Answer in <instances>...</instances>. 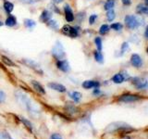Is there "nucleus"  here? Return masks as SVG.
I'll return each mask as SVG.
<instances>
[{
	"label": "nucleus",
	"instance_id": "obj_1",
	"mask_svg": "<svg viewBox=\"0 0 148 139\" xmlns=\"http://www.w3.org/2000/svg\"><path fill=\"white\" fill-rule=\"evenodd\" d=\"M141 21H143L142 19L135 17V16H132V15L126 16V18H125V22H126L127 27L132 30L136 29V28L140 25H143V23Z\"/></svg>",
	"mask_w": 148,
	"mask_h": 139
},
{
	"label": "nucleus",
	"instance_id": "obj_36",
	"mask_svg": "<svg viewBox=\"0 0 148 139\" xmlns=\"http://www.w3.org/2000/svg\"><path fill=\"white\" fill-rule=\"evenodd\" d=\"M5 100H6V94L0 90V104H2L5 102Z\"/></svg>",
	"mask_w": 148,
	"mask_h": 139
},
{
	"label": "nucleus",
	"instance_id": "obj_10",
	"mask_svg": "<svg viewBox=\"0 0 148 139\" xmlns=\"http://www.w3.org/2000/svg\"><path fill=\"white\" fill-rule=\"evenodd\" d=\"M31 85L32 86V88L34 89V91H36L38 94L40 95H45V90L44 86L41 85L39 82H37L35 80H32L31 81Z\"/></svg>",
	"mask_w": 148,
	"mask_h": 139
},
{
	"label": "nucleus",
	"instance_id": "obj_27",
	"mask_svg": "<svg viewBox=\"0 0 148 139\" xmlns=\"http://www.w3.org/2000/svg\"><path fill=\"white\" fill-rule=\"evenodd\" d=\"M18 119L21 120V122L24 124L26 127H28L30 129V131H32V122H30V120H28L27 119L23 118V117H18Z\"/></svg>",
	"mask_w": 148,
	"mask_h": 139
},
{
	"label": "nucleus",
	"instance_id": "obj_35",
	"mask_svg": "<svg viewBox=\"0 0 148 139\" xmlns=\"http://www.w3.org/2000/svg\"><path fill=\"white\" fill-rule=\"evenodd\" d=\"M50 139H63V137L61 136V134H59L58 133H52L50 136Z\"/></svg>",
	"mask_w": 148,
	"mask_h": 139
},
{
	"label": "nucleus",
	"instance_id": "obj_6",
	"mask_svg": "<svg viewBox=\"0 0 148 139\" xmlns=\"http://www.w3.org/2000/svg\"><path fill=\"white\" fill-rule=\"evenodd\" d=\"M22 63L23 64H25L26 66H28L29 68L32 69V70H34V71L36 72H38V73H41V75L43 74V71H41L40 70V66H39V64L38 63H36L35 61H34V60H32V59H28V58H23L22 60Z\"/></svg>",
	"mask_w": 148,
	"mask_h": 139
},
{
	"label": "nucleus",
	"instance_id": "obj_17",
	"mask_svg": "<svg viewBox=\"0 0 148 139\" xmlns=\"http://www.w3.org/2000/svg\"><path fill=\"white\" fill-rule=\"evenodd\" d=\"M23 24H24L25 28H27V29L32 30V28L35 27L36 22L34 20H31V19H25V20L23 21Z\"/></svg>",
	"mask_w": 148,
	"mask_h": 139
},
{
	"label": "nucleus",
	"instance_id": "obj_34",
	"mask_svg": "<svg viewBox=\"0 0 148 139\" xmlns=\"http://www.w3.org/2000/svg\"><path fill=\"white\" fill-rule=\"evenodd\" d=\"M96 19H97V15H95V14H92V15L90 16V18H89V23H90V25L94 24V23L95 22Z\"/></svg>",
	"mask_w": 148,
	"mask_h": 139
},
{
	"label": "nucleus",
	"instance_id": "obj_23",
	"mask_svg": "<svg viewBox=\"0 0 148 139\" xmlns=\"http://www.w3.org/2000/svg\"><path fill=\"white\" fill-rule=\"evenodd\" d=\"M136 12L138 14H145V15H148V8L143 6V5H139L136 8Z\"/></svg>",
	"mask_w": 148,
	"mask_h": 139
},
{
	"label": "nucleus",
	"instance_id": "obj_18",
	"mask_svg": "<svg viewBox=\"0 0 148 139\" xmlns=\"http://www.w3.org/2000/svg\"><path fill=\"white\" fill-rule=\"evenodd\" d=\"M1 59L2 61L5 65H7V66H13V67H16V64L14 63V61L12 59H10L9 58H8L7 56H1Z\"/></svg>",
	"mask_w": 148,
	"mask_h": 139
},
{
	"label": "nucleus",
	"instance_id": "obj_44",
	"mask_svg": "<svg viewBox=\"0 0 148 139\" xmlns=\"http://www.w3.org/2000/svg\"><path fill=\"white\" fill-rule=\"evenodd\" d=\"M147 53H148V47H147Z\"/></svg>",
	"mask_w": 148,
	"mask_h": 139
},
{
	"label": "nucleus",
	"instance_id": "obj_26",
	"mask_svg": "<svg viewBox=\"0 0 148 139\" xmlns=\"http://www.w3.org/2000/svg\"><path fill=\"white\" fill-rule=\"evenodd\" d=\"M116 18V13L113 9H110V10H108L106 12V19H108V21H113L114 19Z\"/></svg>",
	"mask_w": 148,
	"mask_h": 139
},
{
	"label": "nucleus",
	"instance_id": "obj_21",
	"mask_svg": "<svg viewBox=\"0 0 148 139\" xmlns=\"http://www.w3.org/2000/svg\"><path fill=\"white\" fill-rule=\"evenodd\" d=\"M94 56H95V59L96 62L98 63H103L104 62V57L103 55H102V53L100 52V51H95L94 52Z\"/></svg>",
	"mask_w": 148,
	"mask_h": 139
},
{
	"label": "nucleus",
	"instance_id": "obj_42",
	"mask_svg": "<svg viewBox=\"0 0 148 139\" xmlns=\"http://www.w3.org/2000/svg\"><path fill=\"white\" fill-rule=\"evenodd\" d=\"M3 25H4V22H3L2 21H0V27L3 26Z\"/></svg>",
	"mask_w": 148,
	"mask_h": 139
},
{
	"label": "nucleus",
	"instance_id": "obj_37",
	"mask_svg": "<svg viewBox=\"0 0 148 139\" xmlns=\"http://www.w3.org/2000/svg\"><path fill=\"white\" fill-rule=\"evenodd\" d=\"M128 48H129V45H128V43H123V44H122V46H121V52L124 53V51H125V50H127Z\"/></svg>",
	"mask_w": 148,
	"mask_h": 139
},
{
	"label": "nucleus",
	"instance_id": "obj_40",
	"mask_svg": "<svg viewBox=\"0 0 148 139\" xmlns=\"http://www.w3.org/2000/svg\"><path fill=\"white\" fill-rule=\"evenodd\" d=\"M64 0H53V3L56 4V5H58V4H61Z\"/></svg>",
	"mask_w": 148,
	"mask_h": 139
},
{
	"label": "nucleus",
	"instance_id": "obj_15",
	"mask_svg": "<svg viewBox=\"0 0 148 139\" xmlns=\"http://www.w3.org/2000/svg\"><path fill=\"white\" fill-rule=\"evenodd\" d=\"M46 26H47L48 28H50V29H52L53 31H59V24H58V22L57 21H55V20H52L51 19L50 21H48L47 22L45 23Z\"/></svg>",
	"mask_w": 148,
	"mask_h": 139
},
{
	"label": "nucleus",
	"instance_id": "obj_24",
	"mask_svg": "<svg viewBox=\"0 0 148 139\" xmlns=\"http://www.w3.org/2000/svg\"><path fill=\"white\" fill-rule=\"evenodd\" d=\"M114 6H115V0H106V2L105 3L104 8L108 11V10H110V9H113Z\"/></svg>",
	"mask_w": 148,
	"mask_h": 139
},
{
	"label": "nucleus",
	"instance_id": "obj_12",
	"mask_svg": "<svg viewBox=\"0 0 148 139\" xmlns=\"http://www.w3.org/2000/svg\"><path fill=\"white\" fill-rule=\"evenodd\" d=\"M82 86L84 89H91V88H96L100 86V83L97 81H92V80H87L82 83Z\"/></svg>",
	"mask_w": 148,
	"mask_h": 139
},
{
	"label": "nucleus",
	"instance_id": "obj_14",
	"mask_svg": "<svg viewBox=\"0 0 148 139\" xmlns=\"http://www.w3.org/2000/svg\"><path fill=\"white\" fill-rule=\"evenodd\" d=\"M3 8H4V11L6 12L8 15V14H11V12L13 11V9H14V4L8 1V0H4Z\"/></svg>",
	"mask_w": 148,
	"mask_h": 139
},
{
	"label": "nucleus",
	"instance_id": "obj_2",
	"mask_svg": "<svg viewBox=\"0 0 148 139\" xmlns=\"http://www.w3.org/2000/svg\"><path fill=\"white\" fill-rule=\"evenodd\" d=\"M52 56L54 57V58H56L57 60L64 59L65 51H64L63 45H62L61 42H60V41H57L56 45L53 46V48H52Z\"/></svg>",
	"mask_w": 148,
	"mask_h": 139
},
{
	"label": "nucleus",
	"instance_id": "obj_29",
	"mask_svg": "<svg viewBox=\"0 0 148 139\" xmlns=\"http://www.w3.org/2000/svg\"><path fill=\"white\" fill-rule=\"evenodd\" d=\"M110 28L113 29L114 31H120V30H122L123 25L119 22H116V23H113V24H111Z\"/></svg>",
	"mask_w": 148,
	"mask_h": 139
},
{
	"label": "nucleus",
	"instance_id": "obj_5",
	"mask_svg": "<svg viewBox=\"0 0 148 139\" xmlns=\"http://www.w3.org/2000/svg\"><path fill=\"white\" fill-rule=\"evenodd\" d=\"M56 67H57L59 71L62 72H69L71 67H69V63L67 59H59L56 61Z\"/></svg>",
	"mask_w": 148,
	"mask_h": 139
},
{
	"label": "nucleus",
	"instance_id": "obj_11",
	"mask_svg": "<svg viewBox=\"0 0 148 139\" xmlns=\"http://www.w3.org/2000/svg\"><path fill=\"white\" fill-rule=\"evenodd\" d=\"M4 24L8 26V27H15L17 24H18V21H17V18L14 16V15H11V14H8L7 19L5 20V22Z\"/></svg>",
	"mask_w": 148,
	"mask_h": 139
},
{
	"label": "nucleus",
	"instance_id": "obj_22",
	"mask_svg": "<svg viewBox=\"0 0 148 139\" xmlns=\"http://www.w3.org/2000/svg\"><path fill=\"white\" fill-rule=\"evenodd\" d=\"M48 8H49V10L52 11L54 13H57L58 15H61V10L59 9V8L57 7V5L54 4V3H51L48 5Z\"/></svg>",
	"mask_w": 148,
	"mask_h": 139
},
{
	"label": "nucleus",
	"instance_id": "obj_8",
	"mask_svg": "<svg viewBox=\"0 0 148 139\" xmlns=\"http://www.w3.org/2000/svg\"><path fill=\"white\" fill-rule=\"evenodd\" d=\"M52 17H53V12L50 11L49 9H45L41 13V15L39 17V21L42 23H46L52 19Z\"/></svg>",
	"mask_w": 148,
	"mask_h": 139
},
{
	"label": "nucleus",
	"instance_id": "obj_30",
	"mask_svg": "<svg viewBox=\"0 0 148 139\" xmlns=\"http://www.w3.org/2000/svg\"><path fill=\"white\" fill-rule=\"evenodd\" d=\"M0 139H13V138L10 136V134L8 132L0 130Z\"/></svg>",
	"mask_w": 148,
	"mask_h": 139
},
{
	"label": "nucleus",
	"instance_id": "obj_3",
	"mask_svg": "<svg viewBox=\"0 0 148 139\" xmlns=\"http://www.w3.org/2000/svg\"><path fill=\"white\" fill-rule=\"evenodd\" d=\"M141 99L140 96L132 95V94H124L119 97V101L124 102V103H131V102H135Z\"/></svg>",
	"mask_w": 148,
	"mask_h": 139
},
{
	"label": "nucleus",
	"instance_id": "obj_38",
	"mask_svg": "<svg viewBox=\"0 0 148 139\" xmlns=\"http://www.w3.org/2000/svg\"><path fill=\"white\" fill-rule=\"evenodd\" d=\"M99 94H101V91H100V89H99V87L95 88L94 92H92V95H95V96H98Z\"/></svg>",
	"mask_w": 148,
	"mask_h": 139
},
{
	"label": "nucleus",
	"instance_id": "obj_43",
	"mask_svg": "<svg viewBox=\"0 0 148 139\" xmlns=\"http://www.w3.org/2000/svg\"><path fill=\"white\" fill-rule=\"evenodd\" d=\"M145 4H146L147 6H148V0H145Z\"/></svg>",
	"mask_w": 148,
	"mask_h": 139
},
{
	"label": "nucleus",
	"instance_id": "obj_33",
	"mask_svg": "<svg viewBox=\"0 0 148 139\" xmlns=\"http://www.w3.org/2000/svg\"><path fill=\"white\" fill-rule=\"evenodd\" d=\"M76 19H77L78 22H82L83 21V19H84V12H79L77 14Z\"/></svg>",
	"mask_w": 148,
	"mask_h": 139
},
{
	"label": "nucleus",
	"instance_id": "obj_20",
	"mask_svg": "<svg viewBox=\"0 0 148 139\" xmlns=\"http://www.w3.org/2000/svg\"><path fill=\"white\" fill-rule=\"evenodd\" d=\"M71 25H69V24H65L64 26H62L61 29H59V32H60V34L65 35V36H69V31H71Z\"/></svg>",
	"mask_w": 148,
	"mask_h": 139
},
{
	"label": "nucleus",
	"instance_id": "obj_28",
	"mask_svg": "<svg viewBox=\"0 0 148 139\" xmlns=\"http://www.w3.org/2000/svg\"><path fill=\"white\" fill-rule=\"evenodd\" d=\"M95 45L97 47V50L101 52L102 48H103V45H102V39L100 38V37H96V38L95 39Z\"/></svg>",
	"mask_w": 148,
	"mask_h": 139
},
{
	"label": "nucleus",
	"instance_id": "obj_31",
	"mask_svg": "<svg viewBox=\"0 0 148 139\" xmlns=\"http://www.w3.org/2000/svg\"><path fill=\"white\" fill-rule=\"evenodd\" d=\"M66 110H67V112L71 113V114L75 113V112H77V111H78L77 108H76L75 106H73V105H68L66 107Z\"/></svg>",
	"mask_w": 148,
	"mask_h": 139
},
{
	"label": "nucleus",
	"instance_id": "obj_9",
	"mask_svg": "<svg viewBox=\"0 0 148 139\" xmlns=\"http://www.w3.org/2000/svg\"><path fill=\"white\" fill-rule=\"evenodd\" d=\"M47 87H49L50 89H52L54 91H57L59 93H65L67 91L66 86H64L61 83H47Z\"/></svg>",
	"mask_w": 148,
	"mask_h": 139
},
{
	"label": "nucleus",
	"instance_id": "obj_41",
	"mask_svg": "<svg viewBox=\"0 0 148 139\" xmlns=\"http://www.w3.org/2000/svg\"><path fill=\"white\" fill-rule=\"evenodd\" d=\"M145 35L146 38H148V26L146 27V30H145Z\"/></svg>",
	"mask_w": 148,
	"mask_h": 139
},
{
	"label": "nucleus",
	"instance_id": "obj_4",
	"mask_svg": "<svg viewBox=\"0 0 148 139\" xmlns=\"http://www.w3.org/2000/svg\"><path fill=\"white\" fill-rule=\"evenodd\" d=\"M63 11H64V14H65V20H66V21L73 22L74 20H75V15H74L72 9H71V6H69V4L64 5Z\"/></svg>",
	"mask_w": 148,
	"mask_h": 139
},
{
	"label": "nucleus",
	"instance_id": "obj_19",
	"mask_svg": "<svg viewBox=\"0 0 148 139\" xmlns=\"http://www.w3.org/2000/svg\"><path fill=\"white\" fill-rule=\"evenodd\" d=\"M124 79H125V77L122 75L121 73H117V74H115V75L113 76L112 81L115 83H121L124 82Z\"/></svg>",
	"mask_w": 148,
	"mask_h": 139
},
{
	"label": "nucleus",
	"instance_id": "obj_7",
	"mask_svg": "<svg viewBox=\"0 0 148 139\" xmlns=\"http://www.w3.org/2000/svg\"><path fill=\"white\" fill-rule=\"evenodd\" d=\"M132 83L137 89H145L148 86V82L145 78H135L133 79Z\"/></svg>",
	"mask_w": 148,
	"mask_h": 139
},
{
	"label": "nucleus",
	"instance_id": "obj_16",
	"mask_svg": "<svg viewBox=\"0 0 148 139\" xmlns=\"http://www.w3.org/2000/svg\"><path fill=\"white\" fill-rule=\"evenodd\" d=\"M69 96H71V99H72L74 102H75V103H79V102L81 101V99H82V93H80V92H77V91L71 92V93H69Z\"/></svg>",
	"mask_w": 148,
	"mask_h": 139
},
{
	"label": "nucleus",
	"instance_id": "obj_13",
	"mask_svg": "<svg viewBox=\"0 0 148 139\" xmlns=\"http://www.w3.org/2000/svg\"><path fill=\"white\" fill-rule=\"evenodd\" d=\"M131 62H132V64L133 65V66L136 67V68H140L142 65H143L142 58H141V57L138 54H133V55H132V57H131Z\"/></svg>",
	"mask_w": 148,
	"mask_h": 139
},
{
	"label": "nucleus",
	"instance_id": "obj_25",
	"mask_svg": "<svg viewBox=\"0 0 148 139\" xmlns=\"http://www.w3.org/2000/svg\"><path fill=\"white\" fill-rule=\"evenodd\" d=\"M110 30V26H108V24H103L99 29V34L101 35H105Z\"/></svg>",
	"mask_w": 148,
	"mask_h": 139
},
{
	"label": "nucleus",
	"instance_id": "obj_32",
	"mask_svg": "<svg viewBox=\"0 0 148 139\" xmlns=\"http://www.w3.org/2000/svg\"><path fill=\"white\" fill-rule=\"evenodd\" d=\"M20 2L23 4H27V5H32V4H35L37 2H40L41 0H18Z\"/></svg>",
	"mask_w": 148,
	"mask_h": 139
},
{
	"label": "nucleus",
	"instance_id": "obj_39",
	"mask_svg": "<svg viewBox=\"0 0 148 139\" xmlns=\"http://www.w3.org/2000/svg\"><path fill=\"white\" fill-rule=\"evenodd\" d=\"M122 3L125 5V6H129L132 3V0H122Z\"/></svg>",
	"mask_w": 148,
	"mask_h": 139
}]
</instances>
